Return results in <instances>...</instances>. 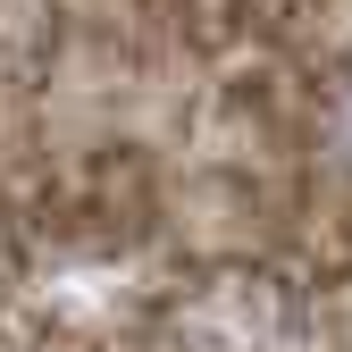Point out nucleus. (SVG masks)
I'll return each mask as SVG.
<instances>
[{
    "mask_svg": "<svg viewBox=\"0 0 352 352\" xmlns=\"http://www.w3.org/2000/svg\"><path fill=\"white\" fill-rule=\"evenodd\" d=\"M344 135H352V118H344Z\"/></svg>",
    "mask_w": 352,
    "mask_h": 352,
    "instance_id": "nucleus-1",
    "label": "nucleus"
}]
</instances>
